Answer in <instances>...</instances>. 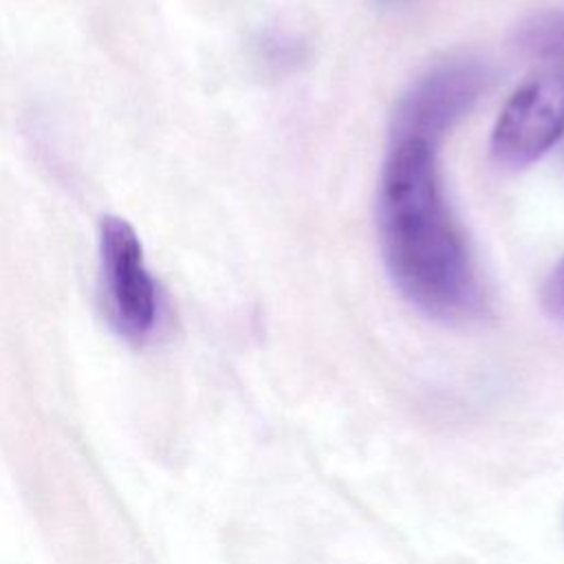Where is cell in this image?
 <instances>
[{
	"label": "cell",
	"mask_w": 564,
	"mask_h": 564,
	"mask_svg": "<svg viewBox=\"0 0 564 564\" xmlns=\"http://www.w3.org/2000/svg\"><path fill=\"white\" fill-rule=\"evenodd\" d=\"M379 234L394 286L419 311L467 319L482 308V289L445 203L432 143L394 141L379 185Z\"/></svg>",
	"instance_id": "6da1fadb"
},
{
	"label": "cell",
	"mask_w": 564,
	"mask_h": 564,
	"mask_svg": "<svg viewBox=\"0 0 564 564\" xmlns=\"http://www.w3.org/2000/svg\"><path fill=\"white\" fill-rule=\"evenodd\" d=\"M564 132V73L527 79L500 110L491 132V156L502 167L538 161Z\"/></svg>",
	"instance_id": "7a4b0ae2"
},
{
	"label": "cell",
	"mask_w": 564,
	"mask_h": 564,
	"mask_svg": "<svg viewBox=\"0 0 564 564\" xmlns=\"http://www.w3.org/2000/svg\"><path fill=\"white\" fill-rule=\"evenodd\" d=\"M487 82L478 62L454 59L432 68L401 97L394 112V141L421 139L434 145L469 112Z\"/></svg>",
	"instance_id": "3957f363"
},
{
	"label": "cell",
	"mask_w": 564,
	"mask_h": 564,
	"mask_svg": "<svg viewBox=\"0 0 564 564\" xmlns=\"http://www.w3.org/2000/svg\"><path fill=\"white\" fill-rule=\"evenodd\" d=\"M99 256L115 324L123 335L143 339L156 324L154 280L143 262V247L132 225L106 216L99 225Z\"/></svg>",
	"instance_id": "277c9868"
},
{
	"label": "cell",
	"mask_w": 564,
	"mask_h": 564,
	"mask_svg": "<svg viewBox=\"0 0 564 564\" xmlns=\"http://www.w3.org/2000/svg\"><path fill=\"white\" fill-rule=\"evenodd\" d=\"M524 46L549 59H564V9L533 18L522 31Z\"/></svg>",
	"instance_id": "5b68a950"
},
{
	"label": "cell",
	"mask_w": 564,
	"mask_h": 564,
	"mask_svg": "<svg viewBox=\"0 0 564 564\" xmlns=\"http://www.w3.org/2000/svg\"><path fill=\"white\" fill-rule=\"evenodd\" d=\"M544 302L557 317H564V260L555 267L544 289Z\"/></svg>",
	"instance_id": "8992f818"
},
{
	"label": "cell",
	"mask_w": 564,
	"mask_h": 564,
	"mask_svg": "<svg viewBox=\"0 0 564 564\" xmlns=\"http://www.w3.org/2000/svg\"><path fill=\"white\" fill-rule=\"evenodd\" d=\"M388 2H399V0H388Z\"/></svg>",
	"instance_id": "52a82bcc"
}]
</instances>
